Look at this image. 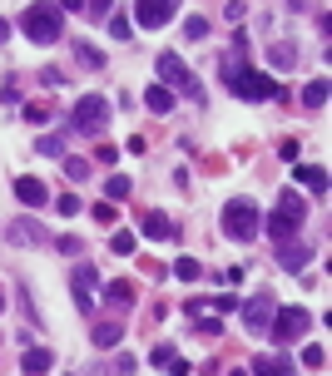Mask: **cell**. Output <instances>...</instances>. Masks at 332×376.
<instances>
[{
  "mask_svg": "<svg viewBox=\"0 0 332 376\" xmlns=\"http://www.w3.org/2000/svg\"><path fill=\"white\" fill-rule=\"evenodd\" d=\"M50 366H55V356H50L45 347H30V352L20 356V371H25V376H45Z\"/></svg>",
  "mask_w": 332,
  "mask_h": 376,
  "instance_id": "e0dca14e",
  "label": "cell"
},
{
  "mask_svg": "<svg viewBox=\"0 0 332 376\" xmlns=\"http://www.w3.org/2000/svg\"><path fill=\"white\" fill-rule=\"evenodd\" d=\"M144 104H149L154 114H169V110H174V94L164 89V84H149V89H144Z\"/></svg>",
  "mask_w": 332,
  "mask_h": 376,
  "instance_id": "ffe728a7",
  "label": "cell"
},
{
  "mask_svg": "<svg viewBox=\"0 0 332 376\" xmlns=\"http://www.w3.org/2000/svg\"><path fill=\"white\" fill-rule=\"evenodd\" d=\"M65 179H70V183L89 179V158H75V153H70V158H65Z\"/></svg>",
  "mask_w": 332,
  "mask_h": 376,
  "instance_id": "d4e9b609",
  "label": "cell"
},
{
  "mask_svg": "<svg viewBox=\"0 0 332 376\" xmlns=\"http://www.w3.org/2000/svg\"><path fill=\"white\" fill-rule=\"evenodd\" d=\"M268 60H273V70H293L298 65V45L293 40H278V45L268 50Z\"/></svg>",
  "mask_w": 332,
  "mask_h": 376,
  "instance_id": "d6986e66",
  "label": "cell"
},
{
  "mask_svg": "<svg viewBox=\"0 0 332 376\" xmlns=\"http://www.w3.org/2000/svg\"><path fill=\"white\" fill-rule=\"evenodd\" d=\"M109 35H115V40H129V20L115 15V20H109Z\"/></svg>",
  "mask_w": 332,
  "mask_h": 376,
  "instance_id": "1f68e13d",
  "label": "cell"
},
{
  "mask_svg": "<svg viewBox=\"0 0 332 376\" xmlns=\"http://www.w3.org/2000/svg\"><path fill=\"white\" fill-rule=\"evenodd\" d=\"M308 327H312V312H308V307H278V312H273V322H268V332H273V342H278V347L308 337Z\"/></svg>",
  "mask_w": 332,
  "mask_h": 376,
  "instance_id": "8992f818",
  "label": "cell"
},
{
  "mask_svg": "<svg viewBox=\"0 0 332 376\" xmlns=\"http://www.w3.org/2000/svg\"><path fill=\"white\" fill-rule=\"evenodd\" d=\"M0 312H6V297H0Z\"/></svg>",
  "mask_w": 332,
  "mask_h": 376,
  "instance_id": "f35d334b",
  "label": "cell"
},
{
  "mask_svg": "<svg viewBox=\"0 0 332 376\" xmlns=\"http://www.w3.org/2000/svg\"><path fill=\"white\" fill-rule=\"evenodd\" d=\"M6 35H10V25H6V20H0V40H6Z\"/></svg>",
  "mask_w": 332,
  "mask_h": 376,
  "instance_id": "8d00e7d4",
  "label": "cell"
},
{
  "mask_svg": "<svg viewBox=\"0 0 332 376\" xmlns=\"http://www.w3.org/2000/svg\"><path fill=\"white\" fill-rule=\"evenodd\" d=\"M179 15V6H174V0H144V6L134 10V20L144 25V30H159V25H169Z\"/></svg>",
  "mask_w": 332,
  "mask_h": 376,
  "instance_id": "30bf717a",
  "label": "cell"
},
{
  "mask_svg": "<svg viewBox=\"0 0 332 376\" xmlns=\"http://www.w3.org/2000/svg\"><path fill=\"white\" fill-rule=\"evenodd\" d=\"M139 233H144V238H154V243H169V238H179V223L169 218V213L149 208L144 218H139Z\"/></svg>",
  "mask_w": 332,
  "mask_h": 376,
  "instance_id": "8fae6325",
  "label": "cell"
},
{
  "mask_svg": "<svg viewBox=\"0 0 332 376\" xmlns=\"http://www.w3.org/2000/svg\"><path fill=\"white\" fill-rule=\"evenodd\" d=\"M308 257H312V248H303V243H278V267H283V273H303Z\"/></svg>",
  "mask_w": 332,
  "mask_h": 376,
  "instance_id": "4fadbf2b",
  "label": "cell"
},
{
  "mask_svg": "<svg viewBox=\"0 0 332 376\" xmlns=\"http://www.w3.org/2000/svg\"><path fill=\"white\" fill-rule=\"evenodd\" d=\"M70 129L85 134V139L104 134V129H109V99H104V94H85V99H75V110H70Z\"/></svg>",
  "mask_w": 332,
  "mask_h": 376,
  "instance_id": "5b68a950",
  "label": "cell"
},
{
  "mask_svg": "<svg viewBox=\"0 0 332 376\" xmlns=\"http://www.w3.org/2000/svg\"><path fill=\"white\" fill-rule=\"evenodd\" d=\"M322 361H327L322 347H308V352H303V366H322Z\"/></svg>",
  "mask_w": 332,
  "mask_h": 376,
  "instance_id": "d590c367",
  "label": "cell"
},
{
  "mask_svg": "<svg viewBox=\"0 0 332 376\" xmlns=\"http://www.w3.org/2000/svg\"><path fill=\"white\" fill-rule=\"evenodd\" d=\"M174 278L194 283V278H199V262H194V257H179V262H174Z\"/></svg>",
  "mask_w": 332,
  "mask_h": 376,
  "instance_id": "f1b7e54d",
  "label": "cell"
},
{
  "mask_svg": "<svg viewBox=\"0 0 332 376\" xmlns=\"http://www.w3.org/2000/svg\"><path fill=\"white\" fill-rule=\"evenodd\" d=\"M109 248H115V253H124V257H129V253H134V233H124V228H120L115 238H109Z\"/></svg>",
  "mask_w": 332,
  "mask_h": 376,
  "instance_id": "f546056e",
  "label": "cell"
},
{
  "mask_svg": "<svg viewBox=\"0 0 332 376\" xmlns=\"http://www.w3.org/2000/svg\"><path fill=\"white\" fill-rule=\"evenodd\" d=\"M94 287H99L94 262H75V307L80 312H94Z\"/></svg>",
  "mask_w": 332,
  "mask_h": 376,
  "instance_id": "9c48e42d",
  "label": "cell"
},
{
  "mask_svg": "<svg viewBox=\"0 0 332 376\" xmlns=\"http://www.w3.org/2000/svg\"><path fill=\"white\" fill-rule=\"evenodd\" d=\"M303 104H308V110H322V104H327V80H312L303 89Z\"/></svg>",
  "mask_w": 332,
  "mask_h": 376,
  "instance_id": "cb8c5ba5",
  "label": "cell"
},
{
  "mask_svg": "<svg viewBox=\"0 0 332 376\" xmlns=\"http://www.w3.org/2000/svg\"><path fill=\"white\" fill-rule=\"evenodd\" d=\"M104 302L115 307V312H129L134 307V283H109L104 287Z\"/></svg>",
  "mask_w": 332,
  "mask_h": 376,
  "instance_id": "ac0fdd59",
  "label": "cell"
},
{
  "mask_svg": "<svg viewBox=\"0 0 332 376\" xmlns=\"http://www.w3.org/2000/svg\"><path fill=\"white\" fill-rule=\"evenodd\" d=\"M253 371H258V376H293V366H288V361H273V356H263Z\"/></svg>",
  "mask_w": 332,
  "mask_h": 376,
  "instance_id": "484cf974",
  "label": "cell"
},
{
  "mask_svg": "<svg viewBox=\"0 0 332 376\" xmlns=\"http://www.w3.org/2000/svg\"><path fill=\"white\" fill-rule=\"evenodd\" d=\"M229 376H248V371H229Z\"/></svg>",
  "mask_w": 332,
  "mask_h": 376,
  "instance_id": "74e56055",
  "label": "cell"
},
{
  "mask_svg": "<svg viewBox=\"0 0 332 376\" xmlns=\"http://www.w3.org/2000/svg\"><path fill=\"white\" fill-rule=\"evenodd\" d=\"M50 243L60 248L65 257H80V238H75V233H60V238H50Z\"/></svg>",
  "mask_w": 332,
  "mask_h": 376,
  "instance_id": "4316f807",
  "label": "cell"
},
{
  "mask_svg": "<svg viewBox=\"0 0 332 376\" xmlns=\"http://www.w3.org/2000/svg\"><path fill=\"white\" fill-rule=\"evenodd\" d=\"M75 60H80V70H104V55H99L94 45H85V40L75 45Z\"/></svg>",
  "mask_w": 332,
  "mask_h": 376,
  "instance_id": "44dd1931",
  "label": "cell"
},
{
  "mask_svg": "<svg viewBox=\"0 0 332 376\" xmlns=\"http://www.w3.org/2000/svg\"><path fill=\"white\" fill-rule=\"evenodd\" d=\"M238 312H243V327L253 337H268V322H273V312H278V302H273V292H253Z\"/></svg>",
  "mask_w": 332,
  "mask_h": 376,
  "instance_id": "ba28073f",
  "label": "cell"
},
{
  "mask_svg": "<svg viewBox=\"0 0 332 376\" xmlns=\"http://www.w3.org/2000/svg\"><path fill=\"white\" fill-rule=\"evenodd\" d=\"M184 35H189V40H203V35H208V20H203V15H189V20H184Z\"/></svg>",
  "mask_w": 332,
  "mask_h": 376,
  "instance_id": "83f0119b",
  "label": "cell"
},
{
  "mask_svg": "<svg viewBox=\"0 0 332 376\" xmlns=\"http://www.w3.org/2000/svg\"><path fill=\"white\" fill-rule=\"evenodd\" d=\"M124 342V327H120V322H94V347L99 352H115Z\"/></svg>",
  "mask_w": 332,
  "mask_h": 376,
  "instance_id": "2e32d148",
  "label": "cell"
},
{
  "mask_svg": "<svg viewBox=\"0 0 332 376\" xmlns=\"http://www.w3.org/2000/svg\"><path fill=\"white\" fill-rule=\"evenodd\" d=\"M159 80H164V89H169V94H184V99H203V84H199V75L174 55V50H164V55H159Z\"/></svg>",
  "mask_w": 332,
  "mask_h": 376,
  "instance_id": "3957f363",
  "label": "cell"
},
{
  "mask_svg": "<svg viewBox=\"0 0 332 376\" xmlns=\"http://www.w3.org/2000/svg\"><path fill=\"white\" fill-rule=\"evenodd\" d=\"M229 89H233V99H278V89H273V75H263V70H253V65H243L238 75H229Z\"/></svg>",
  "mask_w": 332,
  "mask_h": 376,
  "instance_id": "52a82bcc",
  "label": "cell"
},
{
  "mask_svg": "<svg viewBox=\"0 0 332 376\" xmlns=\"http://www.w3.org/2000/svg\"><path fill=\"white\" fill-rule=\"evenodd\" d=\"M199 332H203V337H218V332H224V322H218V317H203Z\"/></svg>",
  "mask_w": 332,
  "mask_h": 376,
  "instance_id": "d6a6232c",
  "label": "cell"
},
{
  "mask_svg": "<svg viewBox=\"0 0 332 376\" xmlns=\"http://www.w3.org/2000/svg\"><path fill=\"white\" fill-rule=\"evenodd\" d=\"M55 208H60L65 218H75V213H80V198H75V193H65V198H55Z\"/></svg>",
  "mask_w": 332,
  "mask_h": 376,
  "instance_id": "4dcf8cb0",
  "label": "cell"
},
{
  "mask_svg": "<svg viewBox=\"0 0 332 376\" xmlns=\"http://www.w3.org/2000/svg\"><path fill=\"white\" fill-rule=\"evenodd\" d=\"M6 238H10V243H20V248H30V243H50V233H45L35 218H15V223L6 228Z\"/></svg>",
  "mask_w": 332,
  "mask_h": 376,
  "instance_id": "7c38bea8",
  "label": "cell"
},
{
  "mask_svg": "<svg viewBox=\"0 0 332 376\" xmlns=\"http://www.w3.org/2000/svg\"><path fill=\"white\" fill-rule=\"evenodd\" d=\"M35 149L45 158H65V134H45V139H35Z\"/></svg>",
  "mask_w": 332,
  "mask_h": 376,
  "instance_id": "7402d4cb",
  "label": "cell"
},
{
  "mask_svg": "<svg viewBox=\"0 0 332 376\" xmlns=\"http://www.w3.org/2000/svg\"><path fill=\"white\" fill-rule=\"evenodd\" d=\"M129 188H134V183H129L124 174H115V179H104V198H109V203H120V198H129Z\"/></svg>",
  "mask_w": 332,
  "mask_h": 376,
  "instance_id": "603a6c76",
  "label": "cell"
},
{
  "mask_svg": "<svg viewBox=\"0 0 332 376\" xmlns=\"http://www.w3.org/2000/svg\"><path fill=\"white\" fill-rule=\"evenodd\" d=\"M224 233H229L233 243H253V238L263 233V213H258V203L233 198V203L224 208Z\"/></svg>",
  "mask_w": 332,
  "mask_h": 376,
  "instance_id": "277c9868",
  "label": "cell"
},
{
  "mask_svg": "<svg viewBox=\"0 0 332 376\" xmlns=\"http://www.w3.org/2000/svg\"><path fill=\"white\" fill-rule=\"evenodd\" d=\"M94 218H99V223H115L120 213H115V203H99V208H94Z\"/></svg>",
  "mask_w": 332,
  "mask_h": 376,
  "instance_id": "e575fe53",
  "label": "cell"
},
{
  "mask_svg": "<svg viewBox=\"0 0 332 376\" xmlns=\"http://www.w3.org/2000/svg\"><path fill=\"white\" fill-rule=\"evenodd\" d=\"M149 361H154V366H169V361H174V347H154Z\"/></svg>",
  "mask_w": 332,
  "mask_h": 376,
  "instance_id": "836d02e7",
  "label": "cell"
},
{
  "mask_svg": "<svg viewBox=\"0 0 332 376\" xmlns=\"http://www.w3.org/2000/svg\"><path fill=\"white\" fill-rule=\"evenodd\" d=\"M15 198H20L25 208H45V203H50V193H45L40 179H15Z\"/></svg>",
  "mask_w": 332,
  "mask_h": 376,
  "instance_id": "5bb4252c",
  "label": "cell"
},
{
  "mask_svg": "<svg viewBox=\"0 0 332 376\" xmlns=\"http://www.w3.org/2000/svg\"><path fill=\"white\" fill-rule=\"evenodd\" d=\"M293 179H298L303 188H312L317 198L327 193V169H317V164H298V169H293Z\"/></svg>",
  "mask_w": 332,
  "mask_h": 376,
  "instance_id": "9a60e30c",
  "label": "cell"
},
{
  "mask_svg": "<svg viewBox=\"0 0 332 376\" xmlns=\"http://www.w3.org/2000/svg\"><path fill=\"white\" fill-rule=\"evenodd\" d=\"M303 223H308V203H303L298 193H278V203H273V218H268L263 228L273 233V243H293V238L303 233Z\"/></svg>",
  "mask_w": 332,
  "mask_h": 376,
  "instance_id": "6da1fadb",
  "label": "cell"
},
{
  "mask_svg": "<svg viewBox=\"0 0 332 376\" xmlns=\"http://www.w3.org/2000/svg\"><path fill=\"white\" fill-rule=\"evenodd\" d=\"M20 30L30 45H55L65 35V6H30L20 15Z\"/></svg>",
  "mask_w": 332,
  "mask_h": 376,
  "instance_id": "7a4b0ae2",
  "label": "cell"
}]
</instances>
